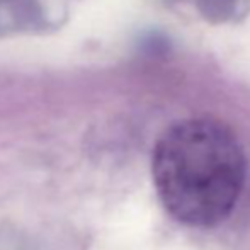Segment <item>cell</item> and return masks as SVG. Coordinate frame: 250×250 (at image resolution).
Segmentation results:
<instances>
[{
    "label": "cell",
    "mask_w": 250,
    "mask_h": 250,
    "mask_svg": "<svg viewBox=\"0 0 250 250\" xmlns=\"http://www.w3.org/2000/svg\"><path fill=\"white\" fill-rule=\"evenodd\" d=\"M196 7L206 21L225 24L247 16L249 0H196Z\"/></svg>",
    "instance_id": "cell-3"
},
{
    "label": "cell",
    "mask_w": 250,
    "mask_h": 250,
    "mask_svg": "<svg viewBox=\"0 0 250 250\" xmlns=\"http://www.w3.org/2000/svg\"><path fill=\"white\" fill-rule=\"evenodd\" d=\"M151 174L170 216L189 227H214L230 216L240 198L247 160L227 125L192 118L158 138Z\"/></svg>",
    "instance_id": "cell-1"
},
{
    "label": "cell",
    "mask_w": 250,
    "mask_h": 250,
    "mask_svg": "<svg viewBox=\"0 0 250 250\" xmlns=\"http://www.w3.org/2000/svg\"><path fill=\"white\" fill-rule=\"evenodd\" d=\"M48 27L40 0H0V38L34 34Z\"/></svg>",
    "instance_id": "cell-2"
}]
</instances>
